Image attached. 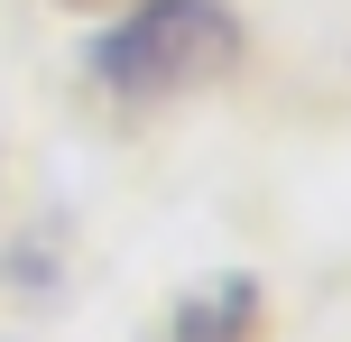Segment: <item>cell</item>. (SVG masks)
<instances>
[{
	"instance_id": "1",
	"label": "cell",
	"mask_w": 351,
	"mask_h": 342,
	"mask_svg": "<svg viewBox=\"0 0 351 342\" xmlns=\"http://www.w3.org/2000/svg\"><path fill=\"white\" fill-rule=\"evenodd\" d=\"M84 65L111 102H176V93H204L241 65V19L222 0H139L130 19L93 37Z\"/></svg>"
},
{
	"instance_id": "2",
	"label": "cell",
	"mask_w": 351,
	"mask_h": 342,
	"mask_svg": "<svg viewBox=\"0 0 351 342\" xmlns=\"http://www.w3.org/2000/svg\"><path fill=\"white\" fill-rule=\"evenodd\" d=\"M259 324V287L250 278H213V287L185 296V315H176V342H241Z\"/></svg>"
}]
</instances>
